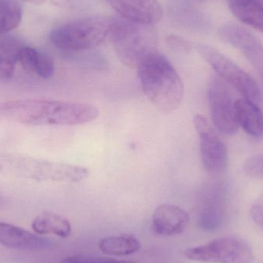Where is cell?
Listing matches in <instances>:
<instances>
[{
    "mask_svg": "<svg viewBox=\"0 0 263 263\" xmlns=\"http://www.w3.org/2000/svg\"><path fill=\"white\" fill-rule=\"evenodd\" d=\"M98 108L89 103L48 100L0 103V119L29 126H75L93 121Z\"/></svg>",
    "mask_w": 263,
    "mask_h": 263,
    "instance_id": "6da1fadb",
    "label": "cell"
},
{
    "mask_svg": "<svg viewBox=\"0 0 263 263\" xmlns=\"http://www.w3.org/2000/svg\"><path fill=\"white\" fill-rule=\"evenodd\" d=\"M142 91L152 104L164 112L177 109L184 98L182 79L166 57L156 52L137 68Z\"/></svg>",
    "mask_w": 263,
    "mask_h": 263,
    "instance_id": "7a4b0ae2",
    "label": "cell"
},
{
    "mask_svg": "<svg viewBox=\"0 0 263 263\" xmlns=\"http://www.w3.org/2000/svg\"><path fill=\"white\" fill-rule=\"evenodd\" d=\"M0 174L39 182H79L89 176V170L82 165L0 153Z\"/></svg>",
    "mask_w": 263,
    "mask_h": 263,
    "instance_id": "3957f363",
    "label": "cell"
},
{
    "mask_svg": "<svg viewBox=\"0 0 263 263\" xmlns=\"http://www.w3.org/2000/svg\"><path fill=\"white\" fill-rule=\"evenodd\" d=\"M109 39L120 61L131 69H137L147 57L157 52L156 35L150 26L123 18H112Z\"/></svg>",
    "mask_w": 263,
    "mask_h": 263,
    "instance_id": "277c9868",
    "label": "cell"
},
{
    "mask_svg": "<svg viewBox=\"0 0 263 263\" xmlns=\"http://www.w3.org/2000/svg\"><path fill=\"white\" fill-rule=\"evenodd\" d=\"M112 26V18L86 17L55 28L49 34V40L62 50H87L109 38Z\"/></svg>",
    "mask_w": 263,
    "mask_h": 263,
    "instance_id": "5b68a950",
    "label": "cell"
},
{
    "mask_svg": "<svg viewBox=\"0 0 263 263\" xmlns=\"http://www.w3.org/2000/svg\"><path fill=\"white\" fill-rule=\"evenodd\" d=\"M196 49L219 78L233 86L243 96L244 99L260 106L262 103L260 89L248 72L213 46L199 44Z\"/></svg>",
    "mask_w": 263,
    "mask_h": 263,
    "instance_id": "8992f818",
    "label": "cell"
},
{
    "mask_svg": "<svg viewBox=\"0 0 263 263\" xmlns=\"http://www.w3.org/2000/svg\"><path fill=\"white\" fill-rule=\"evenodd\" d=\"M190 260L203 263H252L254 256L250 246L233 236L219 238L185 250Z\"/></svg>",
    "mask_w": 263,
    "mask_h": 263,
    "instance_id": "52a82bcc",
    "label": "cell"
},
{
    "mask_svg": "<svg viewBox=\"0 0 263 263\" xmlns=\"http://www.w3.org/2000/svg\"><path fill=\"white\" fill-rule=\"evenodd\" d=\"M209 104L212 120L216 129L224 136H234L239 124L236 111V101L225 81L213 77L208 89Z\"/></svg>",
    "mask_w": 263,
    "mask_h": 263,
    "instance_id": "ba28073f",
    "label": "cell"
},
{
    "mask_svg": "<svg viewBox=\"0 0 263 263\" xmlns=\"http://www.w3.org/2000/svg\"><path fill=\"white\" fill-rule=\"evenodd\" d=\"M195 129L199 137L201 159L210 174L222 173L228 163V149L213 126L204 116L194 117Z\"/></svg>",
    "mask_w": 263,
    "mask_h": 263,
    "instance_id": "9c48e42d",
    "label": "cell"
},
{
    "mask_svg": "<svg viewBox=\"0 0 263 263\" xmlns=\"http://www.w3.org/2000/svg\"><path fill=\"white\" fill-rule=\"evenodd\" d=\"M219 35L224 41L239 49L263 79V45L256 35L234 23L222 26Z\"/></svg>",
    "mask_w": 263,
    "mask_h": 263,
    "instance_id": "30bf717a",
    "label": "cell"
},
{
    "mask_svg": "<svg viewBox=\"0 0 263 263\" xmlns=\"http://www.w3.org/2000/svg\"><path fill=\"white\" fill-rule=\"evenodd\" d=\"M121 18L143 26L156 24L163 16L157 0H106Z\"/></svg>",
    "mask_w": 263,
    "mask_h": 263,
    "instance_id": "8fae6325",
    "label": "cell"
},
{
    "mask_svg": "<svg viewBox=\"0 0 263 263\" xmlns=\"http://www.w3.org/2000/svg\"><path fill=\"white\" fill-rule=\"evenodd\" d=\"M152 221L153 230L156 234L173 236L180 234L187 228L190 216L181 207L165 203L156 207Z\"/></svg>",
    "mask_w": 263,
    "mask_h": 263,
    "instance_id": "7c38bea8",
    "label": "cell"
},
{
    "mask_svg": "<svg viewBox=\"0 0 263 263\" xmlns=\"http://www.w3.org/2000/svg\"><path fill=\"white\" fill-rule=\"evenodd\" d=\"M0 244L14 250L40 251L50 248L52 242L21 227L0 222Z\"/></svg>",
    "mask_w": 263,
    "mask_h": 263,
    "instance_id": "4fadbf2b",
    "label": "cell"
},
{
    "mask_svg": "<svg viewBox=\"0 0 263 263\" xmlns=\"http://www.w3.org/2000/svg\"><path fill=\"white\" fill-rule=\"evenodd\" d=\"M228 5L239 21L263 33V4L260 0H228Z\"/></svg>",
    "mask_w": 263,
    "mask_h": 263,
    "instance_id": "5bb4252c",
    "label": "cell"
},
{
    "mask_svg": "<svg viewBox=\"0 0 263 263\" xmlns=\"http://www.w3.org/2000/svg\"><path fill=\"white\" fill-rule=\"evenodd\" d=\"M236 111L239 124L248 134L255 137L263 135V112L257 105L240 99L236 101Z\"/></svg>",
    "mask_w": 263,
    "mask_h": 263,
    "instance_id": "9a60e30c",
    "label": "cell"
},
{
    "mask_svg": "<svg viewBox=\"0 0 263 263\" xmlns=\"http://www.w3.org/2000/svg\"><path fill=\"white\" fill-rule=\"evenodd\" d=\"M32 228L38 234H52L61 238L69 237L72 233L69 221L64 216L52 212L39 215L32 222Z\"/></svg>",
    "mask_w": 263,
    "mask_h": 263,
    "instance_id": "2e32d148",
    "label": "cell"
},
{
    "mask_svg": "<svg viewBox=\"0 0 263 263\" xmlns=\"http://www.w3.org/2000/svg\"><path fill=\"white\" fill-rule=\"evenodd\" d=\"M23 47L14 37L0 38V77L3 80H10L13 77Z\"/></svg>",
    "mask_w": 263,
    "mask_h": 263,
    "instance_id": "e0dca14e",
    "label": "cell"
},
{
    "mask_svg": "<svg viewBox=\"0 0 263 263\" xmlns=\"http://www.w3.org/2000/svg\"><path fill=\"white\" fill-rule=\"evenodd\" d=\"M104 254L112 256H127L136 253L141 249L139 239L128 234L109 236L102 239L99 244Z\"/></svg>",
    "mask_w": 263,
    "mask_h": 263,
    "instance_id": "ac0fdd59",
    "label": "cell"
},
{
    "mask_svg": "<svg viewBox=\"0 0 263 263\" xmlns=\"http://www.w3.org/2000/svg\"><path fill=\"white\" fill-rule=\"evenodd\" d=\"M23 9L15 0H0V35L18 27L22 21Z\"/></svg>",
    "mask_w": 263,
    "mask_h": 263,
    "instance_id": "d6986e66",
    "label": "cell"
},
{
    "mask_svg": "<svg viewBox=\"0 0 263 263\" xmlns=\"http://www.w3.org/2000/svg\"><path fill=\"white\" fill-rule=\"evenodd\" d=\"M55 64L50 55L46 52L38 51L35 61V72L41 78L49 79L53 75Z\"/></svg>",
    "mask_w": 263,
    "mask_h": 263,
    "instance_id": "ffe728a7",
    "label": "cell"
},
{
    "mask_svg": "<svg viewBox=\"0 0 263 263\" xmlns=\"http://www.w3.org/2000/svg\"><path fill=\"white\" fill-rule=\"evenodd\" d=\"M60 263H137L134 261L122 260L112 258L99 257V256H69Z\"/></svg>",
    "mask_w": 263,
    "mask_h": 263,
    "instance_id": "44dd1931",
    "label": "cell"
},
{
    "mask_svg": "<svg viewBox=\"0 0 263 263\" xmlns=\"http://www.w3.org/2000/svg\"><path fill=\"white\" fill-rule=\"evenodd\" d=\"M37 49L25 46L22 48L20 55V62L26 72L29 73L35 72V61H36Z\"/></svg>",
    "mask_w": 263,
    "mask_h": 263,
    "instance_id": "7402d4cb",
    "label": "cell"
},
{
    "mask_svg": "<svg viewBox=\"0 0 263 263\" xmlns=\"http://www.w3.org/2000/svg\"><path fill=\"white\" fill-rule=\"evenodd\" d=\"M244 170L252 177H263V156L249 158L244 164Z\"/></svg>",
    "mask_w": 263,
    "mask_h": 263,
    "instance_id": "603a6c76",
    "label": "cell"
},
{
    "mask_svg": "<svg viewBox=\"0 0 263 263\" xmlns=\"http://www.w3.org/2000/svg\"><path fill=\"white\" fill-rule=\"evenodd\" d=\"M250 214L253 221L263 230V207L260 205H254L252 207Z\"/></svg>",
    "mask_w": 263,
    "mask_h": 263,
    "instance_id": "cb8c5ba5",
    "label": "cell"
},
{
    "mask_svg": "<svg viewBox=\"0 0 263 263\" xmlns=\"http://www.w3.org/2000/svg\"><path fill=\"white\" fill-rule=\"evenodd\" d=\"M23 1L27 2L29 3H32L34 5H41L44 3L46 0H23Z\"/></svg>",
    "mask_w": 263,
    "mask_h": 263,
    "instance_id": "d4e9b609",
    "label": "cell"
}]
</instances>
